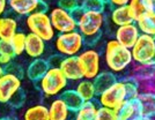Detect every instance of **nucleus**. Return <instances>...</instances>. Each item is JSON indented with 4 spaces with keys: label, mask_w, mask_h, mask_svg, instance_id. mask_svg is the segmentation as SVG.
<instances>
[{
    "label": "nucleus",
    "mask_w": 155,
    "mask_h": 120,
    "mask_svg": "<svg viewBox=\"0 0 155 120\" xmlns=\"http://www.w3.org/2000/svg\"><path fill=\"white\" fill-rule=\"evenodd\" d=\"M107 16L104 12L84 11L77 20V30L84 39V44L93 46L96 44L105 24Z\"/></svg>",
    "instance_id": "obj_2"
},
{
    "label": "nucleus",
    "mask_w": 155,
    "mask_h": 120,
    "mask_svg": "<svg viewBox=\"0 0 155 120\" xmlns=\"http://www.w3.org/2000/svg\"><path fill=\"white\" fill-rule=\"evenodd\" d=\"M42 1H46V2H48V1H49V0H42Z\"/></svg>",
    "instance_id": "obj_47"
},
{
    "label": "nucleus",
    "mask_w": 155,
    "mask_h": 120,
    "mask_svg": "<svg viewBox=\"0 0 155 120\" xmlns=\"http://www.w3.org/2000/svg\"><path fill=\"white\" fill-rule=\"evenodd\" d=\"M117 120H134L140 114V104L137 98L126 99L116 110Z\"/></svg>",
    "instance_id": "obj_15"
},
{
    "label": "nucleus",
    "mask_w": 155,
    "mask_h": 120,
    "mask_svg": "<svg viewBox=\"0 0 155 120\" xmlns=\"http://www.w3.org/2000/svg\"><path fill=\"white\" fill-rule=\"evenodd\" d=\"M98 104L95 101L84 102L82 105L73 112V120H96Z\"/></svg>",
    "instance_id": "obj_23"
},
{
    "label": "nucleus",
    "mask_w": 155,
    "mask_h": 120,
    "mask_svg": "<svg viewBox=\"0 0 155 120\" xmlns=\"http://www.w3.org/2000/svg\"><path fill=\"white\" fill-rule=\"evenodd\" d=\"M49 118L50 120H71L72 112L65 102L60 97H56L49 105Z\"/></svg>",
    "instance_id": "obj_16"
},
{
    "label": "nucleus",
    "mask_w": 155,
    "mask_h": 120,
    "mask_svg": "<svg viewBox=\"0 0 155 120\" xmlns=\"http://www.w3.org/2000/svg\"><path fill=\"white\" fill-rule=\"evenodd\" d=\"M9 43L12 45L13 52L16 56H21L25 52V45H26V34L22 31H16L14 36L11 38Z\"/></svg>",
    "instance_id": "obj_29"
},
{
    "label": "nucleus",
    "mask_w": 155,
    "mask_h": 120,
    "mask_svg": "<svg viewBox=\"0 0 155 120\" xmlns=\"http://www.w3.org/2000/svg\"><path fill=\"white\" fill-rule=\"evenodd\" d=\"M26 24L29 31L37 35L45 42H50L56 37V31L51 24L49 13L34 12L28 15L26 19Z\"/></svg>",
    "instance_id": "obj_5"
},
{
    "label": "nucleus",
    "mask_w": 155,
    "mask_h": 120,
    "mask_svg": "<svg viewBox=\"0 0 155 120\" xmlns=\"http://www.w3.org/2000/svg\"><path fill=\"white\" fill-rule=\"evenodd\" d=\"M18 31V21L9 16H0V39L11 41Z\"/></svg>",
    "instance_id": "obj_25"
},
{
    "label": "nucleus",
    "mask_w": 155,
    "mask_h": 120,
    "mask_svg": "<svg viewBox=\"0 0 155 120\" xmlns=\"http://www.w3.org/2000/svg\"><path fill=\"white\" fill-rule=\"evenodd\" d=\"M150 11L155 13V0H152V9Z\"/></svg>",
    "instance_id": "obj_44"
},
{
    "label": "nucleus",
    "mask_w": 155,
    "mask_h": 120,
    "mask_svg": "<svg viewBox=\"0 0 155 120\" xmlns=\"http://www.w3.org/2000/svg\"><path fill=\"white\" fill-rule=\"evenodd\" d=\"M134 79L136 81L149 80L155 76V63H132L127 70L126 75Z\"/></svg>",
    "instance_id": "obj_14"
},
{
    "label": "nucleus",
    "mask_w": 155,
    "mask_h": 120,
    "mask_svg": "<svg viewBox=\"0 0 155 120\" xmlns=\"http://www.w3.org/2000/svg\"><path fill=\"white\" fill-rule=\"evenodd\" d=\"M21 86L22 79L11 73H5L0 77V103L7 104L14 94L21 89Z\"/></svg>",
    "instance_id": "obj_10"
},
{
    "label": "nucleus",
    "mask_w": 155,
    "mask_h": 120,
    "mask_svg": "<svg viewBox=\"0 0 155 120\" xmlns=\"http://www.w3.org/2000/svg\"><path fill=\"white\" fill-rule=\"evenodd\" d=\"M75 91L82 98L84 102L95 101L97 97L96 88L94 86V82L93 80H89V79H81L80 81H78Z\"/></svg>",
    "instance_id": "obj_22"
},
{
    "label": "nucleus",
    "mask_w": 155,
    "mask_h": 120,
    "mask_svg": "<svg viewBox=\"0 0 155 120\" xmlns=\"http://www.w3.org/2000/svg\"><path fill=\"white\" fill-rule=\"evenodd\" d=\"M96 120H117L116 111L112 109L105 108V106H100L97 109Z\"/></svg>",
    "instance_id": "obj_32"
},
{
    "label": "nucleus",
    "mask_w": 155,
    "mask_h": 120,
    "mask_svg": "<svg viewBox=\"0 0 155 120\" xmlns=\"http://www.w3.org/2000/svg\"><path fill=\"white\" fill-rule=\"evenodd\" d=\"M49 68H50V66H49L48 60L43 59V58H36L28 66L26 70V75L30 81L37 82L39 81V79L45 74Z\"/></svg>",
    "instance_id": "obj_18"
},
{
    "label": "nucleus",
    "mask_w": 155,
    "mask_h": 120,
    "mask_svg": "<svg viewBox=\"0 0 155 120\" xmlns=\"http://www.w3.org/2000/svg\"><path fill=\"white\" fill-rule=\"evenodd\" d=\"M0 54H9V56H13L15 57L12 49V45L9 43V41H4V39H0Z\"/></svg>",
    "instance_id": "obj_36"
},
{
    "label": "nucleus",
    "mask_w": 155,
    "mask_h": 120,
    "mask_svg": "<svg viewBox=\"0 0 155 120\" xmlns=\"http://www.w3.org/2000/svg\"><path fill=\"white\" fill-rule=\"evenodd\" d=\"M5 74V68H4V66H1L0 65V77Z\"/></svg>",
    "instance_id": "obj_43"
},
{
    "label": "nucleus",
    "mask_w": 155,
    "mask_h": 120,
    "mask_svg": "<svg viewBox=\"0 0 155 120\" xmlns=\"http://www.w3.org/2000/svg\"><path fill=\"white\" fill-rule=\"evenodd\" d=\"M5 68V73H11V74H14V75L19 76L20 79H22L23 75H25V72L20 67L19 65H15V63H9V65H7L6 67H4Z\"/></svg>",
    "instance_id": "obj_35"
},
{
    "label": "nucleus",
    "mask_w": 155,
    "mask_h": 120,
    "mask_svg": "<svg viewBox=\"0 0 155 120\" xmlns=\"http://www.w3.org/2000/svg\"><path fill=\"white\" fill-rule=\"evenodd\" d=\"M79 65L81 67L84 79L93 80L95 76L101 72L102 66V58L100 52L94 47L84 49L77 56Z\"/></svg>",
    "instance_id": "obj_8"
},
{
    "label": "nucleus",
    "mask_w": 155,
    "mask_h": 120,
    "mask_svg": "<svg viewBox=\"0 0 155 120\" xmlns=\"http://www.w3.org/2000/svg\"><path fill=\"white\" fill-rule=\"evenodd\" d=\"M134 120H154L152 118H148V117H143V115H139L138 118H136Z\"/></svg>",
    "instance_id": "obj_42"
},
{
    "label": "nucleus",
    "mask_w": 155,
    "mask_h": 120,
    "mask_svg": "<svg viewBox=\"0 0 155 120\" xmlns=\"http://www.w3.org/2000/svg\"><path fill=\"white\" fill-rule=\"evenodd\" d=\"M118 80L116 74H114L110 70H101L98 74H97L94 79H93V82L94 86L96 88L97 95L100 92L104 91L105 89H108L109 87H111L114 83Z\"/></svg>",
    "instance_id": "obj_24"
},
{
    "label": "nucleus",
    "mask_w": 155,
    "mask_h": 120,
    "mask_svg": "<svg viewBox=\"0 0 155 120\" xmlns=\"http://www.w3.org/2000/svg\"><path fill=\"white\" fill-rule=\"evenodd\" d=\"M84 39L78 30L58 34L54 39V47L63 57H75L84 49Z\"/></svg>",
    "instance_id": "obj_4"
},
{
    "label": "nucleus",
    "mask_w": 155,
    "mask_h": 120,
    "mask_svg": "<svg viewBox=\"0 0 155 120\" xmlns=\"http://www.w3.org/2000/svg\"><path fill=\"white\" fill-rule=\"evenodd\" d=\"M49 18L54 31L58 34L77 30V21L72 16L71 12L60 7H53L49 12Z\"/></svg>",
    "instance_id": "obj_9"
},
{
    "label": "nucleus",
    "mask_w": 155,
    "mask_h": 120,
    "mask_svg": "<svg viewBox=\"0 0 155 120\" xmlns=\"http://www.w3.org/2000/svg\"><path fill=\"white\" fill-rule=\"evenodd\" d=\"M59 97L65 102V104L67 105V108L70 109L72 112H75L84 103L82 98L79 96V94L75 91V89H67V90L65 89Z\"/></svg>",
    "instance_id": "obj_27"
},
{
    "label": "nucleus",
    "mask_w": 155,
    "mask_h": 120,
    "mask_svg": "<svg viewBox=\"0 0 155 120\" xmlns=\"http://www.w3.org/2000/svg\"><path fill=\"white\" fill-rule=\"evenodd\" d=\"M38 83L39 90L46 97H58L64 91L68 80L65 77L63 72L59 67H50L46 73L39 79Z\"/></svg>",
    "instance_id": "obj_3"
},
{
    "label": "nucleus",
    "mask_w": 155,
    "mask_h": 120,
    "mask_svg": "<svg viewBox=\"0 0 155 120\" xmlns=\"http://www.w3.org/2000/svg\"><path fill=\"white\" fill-rule=\"evenodd\" d=\"M80 6L84 8V11H95V12H104L107 7L109 6L103 0H81Z\"/></svg>",
    "instance_id": "obj_30"
},
{
    "label": "nucleus",
    "mask_w": 155,
    "mask_h": 120,
    "mask_svg": "<svg viewBox=\"0 0 155 120\" xmlns=\"http://www.w3.org/2000/svg\"><path fill=\"white\" fill-rule=\"evenodd\" d=\"M81 5V0H58V5L57 6L66 9L68 12H72L73 9H75Z\"/></svg>",
    "instance_id": "obj_34"
},
{
    "label": "nucleus",
    "mask_w": 155,
    "mask_h": 120,
    "mask_svg": "<svg viewBox=\"0 0 155 120\" xmlns=\"http://www.w3.org/2000/svg\"><path fill=\"white\" fill-rule=\"evenodd\" d=\"M103 1H104V2H108V0H103Z\"/></svg>",
    "instance_id": "obj_46"
},
{
    "label": "nucleus",
    "mask_w": 155,
    "mask_h": 120,
    "mask_svg": "<svg viewBox=\"0 0 155 120\" xmlns=\"http://www.w3.org/2000/svg\"><path fill=\"white\" fill-rule=\"evenodd\" d=\"M59 70L63 72V74L68 81L78 82L81 79H84V74L79 65L77 56L75 57H63L60 65H59Z\"/></svg>",
    "instance_id": "obj_12"
},
{
    "label": "nucleus",
    "mask_w": 155,
    "mask_h": 120,
    "mask_svg": "<svg viewBox=\"0 0 155 120\" xmlns=\"http://www.w3.org/2000/svg\"><path fill=\"white\" fill-rule=\"evenodd\" d=\"M48 11H49V5H48V2H46V1H42V0H39L38 6H37L36 12L48 13Z\"/></svg>",
    "instance_id": "obj_40"
},
{
    "label": "nucleus",
    "mask_w": 155,
    "mask_h": 120,
    "mask_svg": "<svg viewBox=\"0 0 155 120\" xmlns=\"http://www.w3.org/2000/svg\"><path fill=\"white\" fill-rule=\"evenodd\" d=\"M139 36H140V31L134 22L117 27L115 30V39L119 44H122L127 49H131L134 45Z\"/></svg>",
    "instance_id": "obj_11"
},
{
    "label": "nucleus",
    "mask_w": 155,
    "mask_h": 120,
    "mask_svg": "<svg viewBox=\"0 0 155 120\" xmlns=\"http://www.w3.org/2000/svg\"><path fill=\"white\" fill-rule=\"evenodd\" d=\"M46 42L44 39L29 32L26 35V45H25V52L28 57L36 59V58H42V56L45 53Z\"/></svg>",
    "instance_id": "obj_13"
},
{
    "label": "nucleus",
    "mask_w": 155,
    "mask_h": 120,
    "mask_svg": "<svg viewBox=\"0 0 155 120\" xmlns=\"http://www.w3.org/2000/svg\"><path fill=\"white\" fill-rule=\"evenodd\" d=\"M140 34L155 37V13L152 11L143 13L134 21Z\"/></svg>",
    "instance_id": "obj_21"
},
{
    "label": "nucleus",
    "mask_w": 155,
    "mask_h": 120,
    "mask_svg": "<svg viewBox=\"0 0 155 120\" xmlns=\"http://www.w3.org/2000/svg\"><path fill=\"white\" fill-rule=\"evenodd\" d=\"M124 84H125V89H126V95H127V99H132V98H137L139 95V88H138V82L134 79L129 77V76H124L122 77Z\"/></svg>",
    "instance_id": "obj_31"
},
{
    "label": "nucleus",
    "mask_w": 155,
    "mask_h": 120,
    "mask_svg": "<svg viewBox=\"0 0 155 120\" xmlns=\"http://www.w3.org/2000/svg\"><path fill=\"white\" fill-rule=\"evenodd\" d=\"M61 59H63V56H60V54H54V56H52V57H50L48 59L49 66H50V67H59Z\"/></svg>",
    "instance_id": "obj_37"
},
{
    "label": "nucleus",
    "mask_w": 155,
    "mask_h": 120,
    "mask_svg": "<svg viewBox=\"0 0 155 120\" xmlns=\"http://www.w3.org/2000/svg\"><path fill=\"white\" fill-rule=\"evenodd\" d=\"M25 99H26V95H25V91L22 89H20L19 91H16L14 96L9 99L8 104L13 108H20L23 103H25Z\"/></svg>",
    "instance_id": "obj_33"
},
{
    "label": "nucleus",
    "mask_w": 155,
    "mask_h": 120,
    "mask_svg": "<svg viewBox=\"0 0 155 120\" xmlns=\"http://www.w3.org/2000/svg\"><path fill=\"white\" fill-rule=\"evenodd\" d=\"M8 6V0H0V16L4 15Z\"/></svg>",
    "instance_id": "obj_41"
},
{
    "label": "nucleus",
    "mask_w": 155,
    "mask_h": 120,
    "mask_svg": "<svg viewBox=\"0 0 155 120\" xmlns=\"http://www.w3.org/2000/svg\"><path fill=\"white\" fill-rule=\"evenodd\" d=\"M96 99L97 104L100 106H105V108L112 109L116 111L117 109L127 99L126 89H125L123 80L118 79L111 87L105 89L102 92H100L97 95Z\"/></svg>",
    "instance_id": "obj_6"
},
{
    "label": "nucleus",
    "mask_w": 155,
    "mask_h": 120,
    "mask_svg": "<svg viewBox=\"0 0 155 120\" xmlns=\"http://www.w3.org/2000/svg\"><path fill=\"white\" fill-rule=\"evenodd\" d=\"M127 6L132 18L136 21L143 13L152 9V0H130Z\"/></svg>",
    "instance_id": "obj_28"
},
{
    "label": "nucleus",
    "mask_w": 155,
    "mask_h": 120,
    "mask_svg": "<svg viewBox=\"0 0 155 120\" xmlns=\"http://www.w3.org/2000/svg\"><path fill=\"white\" fill-rule=\"evenodd\" d=\"M23 120H50L48 106L37 104L28 108L23 113Z\"/></svg>",
    "instance_id": "obj_26"
},
{
    "label": "nucleus",
    "mask_w": 155,
    "mask_h": 120,
    "mask_svg": "<svg viewBox=\"0 0 155 120\" xmlns=\"http://www.w3.org/2000/svg\"><path fill=\"white\" fill-rule=\"evenodd\" d=\"M137 99L140 104V114L155 120V92H140Z\"/></svg>",
    "instance_id": "obj_20"
},
{
    "label": "nucleus",
    "mask_w": 155,
    "mask_h": 120,
    "mask_svg": "<svg viewBox=\"0 0 155 120\" xmlns=\"http://www.w3.org/2000/svg\"><path fill=\"white\" fill-rule=\"evenodd\" d=\"M14 59L13 56L9 54H0V65L1 66H7L12 63V60Z\"/></svg>",
    "instance_id": "obj_39"
},
{
    "label": "nucleus",
    "mask_w": 155,
    "mask_h": 120,
    "mask_svg": "<svg viewBox=\"0 0 155 120\" xmlns=\"http://www.w3.org/2000/svg\"><path fill=\"white\" fill-rule=\"evenodd\" d=\"M103 60L108 70L116 75L125 73L133 63L131 50L119 44L115 38L109 39L105 43Z\"/></svg>",
    "instance_id": "obj_1"
},
{
    "label": "nucleus",
    "mask_w": 155,
    "mask_h": 120,
    "mask_svg": "<svg viewBox=\"0 0 155 120\" xmlns=\"http://www.w3.org/2000/svg\"><path fill=\"white\" fill-rule=\"evenodd\" d=\"M129 2L130 0H108L107 4L112 8V7H117V6H125Z\"/></svg>",
    "instance_id": "obj_38"
},
{
    "label": "nucleus",
    "mask_w": 155,
    "mask_h": 120,
    "mask_svg": "<svg viewBox=\"0 0 155 120\" xmlns=\"http://www.w3.org/2000/svg\"><path fill=\"white\" fill-rule=\"evenodd\" d=\"M0 120H12L9 117H2V118H0Z\"/></svg>",
    "instance_id": "obj_45"
},
{
    "label": "nucleus",
    "mask_w": 155,
    "mask_h": 120,
    "mask_svg": "<svg viewBox=\"0 0 155 120\" xmlns=\"http://www.w3.org/2000/svg\"><path fill=\"white\" fill-rule=\"evenodd\" d=\"M39 0H8L9 8L19 16H28L36 12Z\"/></svg>",
    "instance_id": "obj_17"
},
{
    "label": "nucleus",
    "mask_w": 155,
    "mask_h": 120,
    "mask_svg": "<svg viewBox=\"0 0 155 120\" xmlns=\"http://www.w3.org/2000/svg\"><path fill=\"white\" fill-rule=\"evenodd\" d=\"M133 63H155V37L140 34L134 45L130 49Z\"/></svg>",
    "instance_id": "obj_7"
},
{
    "label": "nucleus",
    "mask_w": 155,
    "mask_h": 120,
    "mask_svg": "<svg viewBox=\"0 0 155 120\" xmlns=\"http://www.w3.org/2000/svg\"><path fill=\"white\" fill-rule=\"evenodd\" d=\"M109 19L111 21V23L116 27H120V25H125L134 22L127 5L112 7L110 11Z\"/></svg>",
    "instance_id": "obj_19"
}]
</instances>
